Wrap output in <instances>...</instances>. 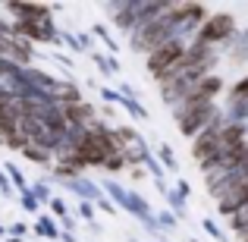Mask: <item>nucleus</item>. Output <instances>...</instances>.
Wrapping results in <instances>:
<instances>
[{
    "mask_svg": "<svg viewBox=\"0 0 248 242\" xmlns=\"http://www.w3.org/2000/svg\"><path fill=\"white\" fill-rule=\"evenodd\" d=\"M239 38H242V41L248 44V25H245V29H239Z\"/></svg>",
    "mask_w": 248,
    "mask_h": 242,
    "instance_id": "nucleus-40",
    "label": "nucleus"
},
{
    "mask_svg": "<svg viewBox=\"0 0 248 242\" xmlns=\"http://www.w3.org/2000/svg\"><path fill=\"white\" fill-rule=\"evenodd\" d=\"M242 97H248V73H242L226 88V101H242Z\"/></svg>",
    "mask_w": 248,
    "mask_h": 242,
    "instance_id": "nucleus-23",
    "label": "nucleus"
},
{
    "mask_svg": "<svg viewBox=\"0 0 248 242\" xmlns=\"http://www.w3.org/2000/svg\"><path fill=\"white\" fill-rule=\"evenodd\" d=\"M223 123H226L223 107H220V104H207L204 110H198V113L186 116V120L179 123V132L186 135L188 142H195L201 132H207V129H214V126H223Z\"/></svg>",
    "mask_w": 248,
    "mask_h": 242,
    "instance_id": "nucleus-4",
    "label": "nucleus"
},
{
    "mask_svg": "<svg viewBox=\"0 0 248 242\" xmlns=\"http://www.w3.org/2000/svg\"><path fill=\"white\" fill-rule=\"evenodd\" d=\"M113 154H123L120 145H116V135H113V126H110L107 120H97L94 126H88V135H85V142L79 148H76V158L82 161L85 170H94L107 163V158H113Z\"/></svg>",
    "mask_w": 248,
    "mask_h": 242,
    "instance_id": "nucleus-1",
    "label": "nucleus"
},
{
    "mask_svg": "<svg viewBox=\"0 0 248 242\" xmlns=\"http://www.w3.org/2000/svg\"><path fill=\"white\" fill-rule=\"evenodd\" d=\"M3 60H10V63H16V66H22V69H29V66H35V44L31 41H25V38H16L13 35L10 41H6V57Z\"/></svg>",
    "mask_w": 248,
    "mask_h": 242,
    "instance_id": "nucleus-7",
    "label": "nucleus"
},
{
    "mask_svg": "<svg viewBox=\"0 0 248 242\" xmlns=\"http://www.w3.org/2000/svg\"><path fill=\"white\" fill-rule=\"evenodd\" d=\"M167 208H170V211H173L179 220H186V217H188V201L182 198L176 189H170V192H167Z\"/></svg>",
    "mask_w": 248,
    "mask_h": 242,
    "instance_id": "nucleus-20",
    "label": "nucleus"
},
{
    "mask_svg": "<svg viewBox=\"0 0 248 242\" xmlns=\"http://www.w3.org/2000/svg\"><path fill=\"white\" fill-rule=\"evenodd\" d=\"M50 182H54V179H35V182H31V192H35V198L41 201V208H47L50 198H54V192H50Z\"/></svg>",
    "mask_w": 248,
    "mask_h": 242,
    "instance_id": "nucleus-24",
    "label": "nucleus"
},
{
    "mask_svg": "<svg viewBox=\"0 0 248 242\" xmlns=\"http://www.w3.org/2000/svg\"><path fill=\"white\" fill-rule=\"evenodd\" d=\"M54 95V101L60 104V107H69V104H79L85 101V95H82V85L73 79V76H60V82H57V88L50 91Z\"/></svg>",
    "mask_w": 248,
    "mask_h": 242,
    "instance_id": "nucleus-9",
    "label": "nucleus"
},
{
    "mask_svg": "<svg viewBox=\"0 0 248 242\" xmlns=\"http://www.w3.org/2000/svg\"><path fill=\"white\" fill-rule=\"evenodd\" d=\"M76 230H79V217H76V214H69V217L60 220V233H76Z\"/></svg>",
    "mask_w": 248,
    "mask_h": 242,
    "instance_id": "nucleus-35",
    "label": "nucleus"
},
{
    "mask_svg": "<svg viewBox=\"0 0 248 242\" xmlns=\"http://www.w3.org/2000/svg\"><path fill=\"white\" fill-rule=\"evenodd\" d=\"M47 211L54 214L57 220H63V217H69V214H73V211H69V205H66V198H57V195H54V198H50Z\"/></svg>",
    "mask_w": 248,
    "mask_h": 242,
    "instance_id": "nucleus-30",
    "label": "nucleus"
},
{
    "mask_svg": "<svg viewBox=\"0 0 248 242\" xmlns=\"http://www.w3.org/2000/svg\"><path fill=\"white\" fill-rule=\"evenodd\" d=\"M173 189H176V192H179V195H182V198H188V195H192V186H188V182H186V179H182V176H176V182H173Z\"/></svg>",
    "mask_w": 248,
    "mask_h": 242,
    "instance_id": "nucleus-36",
    "label": "nucleus"
},
{
    "mask_svg": "<svg viewBox=\"0 0 248 242\" xmlns=\"http://www.w3.org/2000/svg\"><path fill=\"white\" fill-rule=\"evenodd\" d=\"M6 242H25V239H16V236H6Z\"/></svg>",
    "mask_w": 248,
    "mask_h": 242,
    "instance_id": "nucleus-42",
    "label": "nucleus"
},
{
    "mask_svg": "<svg viewBox=\"0 0 248 242\" xmlns=\"http://www.w3.org/2000/svg\"><path fill=\"white\" fill-rule=\"evenodd\" d=\"M223 116H226V123H248V97H242V101H226Z\"/></svg>",
    "mask_w": 248,
    "mask_h": 242,
    "instance_id": "nucleus-14",
    "label": "nucleus"
},
{
    "mask_svg": "<svg viewBox=\"0 0 248 242\" xmlns=\"http://www.w3.org/2000/svg\"><path fill=\"white\" fill-rule=\"evenodd\" d=\"M19 205H22V211L25 214H41V201L35 198V192H31V189H25V192H19Z\"/></svg>",
    "mask_w": 248,
    "mask_h": 242,
    "instance_id": "nucleus-26",
    "label": "nucleus"
},
{
    "mask_svg": "<svg viewBox=\"0 0 248 242\" xmlns=\"http://www.w3.org/2000/svg\"><path fill=\"white\" fill-rule=\"evenodd\" d=\"M226 57H230V63H236V66H245V63H248V44H245L242 38L236 35V41L230 44V50H226Z\"/></svg>",
    "mask_w": 248,
    "mask_h": 242,
    "instance_id": "nucleus-21",
    "label": "nucleus"
},
{
    "mask_svg": "<svg viewBox=\"0 0 248 242\" xmlns=\"http://www.w3.org/2000/svg\"><path fill=\"white\" fill-rule=\"evenodd\" d=\"M22 158L29 163H38V167H50V170H54V151H47V148H41V145H25Z\"/></svg>",
    "mask_w": 248,
    "mask_h": 242,
    "instance_id": "nucleus-13",
    "label": "nucleus"
},
{
    "mask_svg": "<svg viewBox=\"0 0 248 242\" xmlns=\"http://www.w3.org/2000/svg\"><path fill=\"white\" fill-rule=\"evenodd\" d=\"M101 101H104V104H110V107H113V104H120V101H123L120 88H110V85H101Z\"/></svg>",
    "mask_w": 248,
    "mask_h": 242,
    "instance_id": "nucleus-32",
    "label": "nucleus"
},
{
    "mask_svg": "<svg viewBox=\"0 0 248 242\" xmlns=\"http://www.w3.org/2000/svg\"><path fill=\"white\" fill-rule=\"evenodd\" d=\"M201 230H204L214 242H230V230H223V226H220L214 217H204V220H201Z\"/></svg>",
    "mask_w": 248,
    "mask_h": 242,
    "instance_id": "nucleus-22",
    "label": "nucleus"
},
{
    "mask_svg": "<svg viewBox=\"0 0 248 242\" xmlns=\"http://www.w3.org/2000/svg\"><path fill=\"white\" fill-rule=\"evenodd\" d=\"M97 113H104L110 120V116H113V107H110V104H101V107H97Z\"/></svg>",
    "mask_w": 248,
    "mask_h": 242,
    "instance_id": "nucleus-38",
    "label": "nucleus"
},
{
    "mask_svg": "<svg viewBox=\"0 0 248 242\" xmlns=\"http://www.w3.org/2000/svg\"><path fill=\"white\" fill-rule=\"evenodd\" d=\"M188 242H201V239H195V236H192V239H188Z\"/></svg>",
    "mask_w": 248,
    "mask_h": 242,
    "instance_id": "nucleus-43",
    "label": "nucleus"
},
{
    "mask_svg": "<svg viewBox=\"0 0 248 242\" xmlns=\"http://www.w3.org/2000/svg\"><path fill=\"white\" fill-rule=\"evenodd\" d=\"M220 139H223V145H226V148L242 145V142L248 139L245 123H223V129H220Z\"/></svg>",
    "mask_w": 248,
    "mask_h": 242,
    "instance_id": "nucleus-12",
    "label": "nucleus"
},
{
    "mask_svg": "<svg viewBox=\"0 0 248 242\" xmlns=\"http://www.w3.org/2000/svg\"><path fill=\"white\" fill-rule=\"evenodd\" d=\"M120 211H126L129 217L141 220V224H145V220H151L154 214H157V211L151 208V201H148L141 192H135V189H129V192H126V201L120 205Z\"/></svg>",
    "mask_w": 248,
    "mask_h": 242,
    "instance_id": "nucleus-8",
    "label": "nucleus"
},
{
    "mask_svg": "<svg viewBox=\"0 0 248 242\" xmlns=\"http://www.w3.org/2000/svg\"><path fill=\"white\" fill-rule=\"evenodd\" d=\"M35 233H38L41 239L57 242V239H60V220H57L50 211H41V214L35 217Z\"/></svg>",
    "mask_w": 248,
    "mask_h": 242,
    "instance_id": "nucleus-10",
    "label": "nucleus"
},
{
    "mask_svg": "<svg viewBox=\"0 0 248 242\" xmlns=\"http://www.w3.org/2000/svg\"><path fill=\"white\" fill-rule=\"evenodd\" d=\"M245 129H248V123H245Z\"/></svg>",
    "mask_w": 248,
    "mask_h": 242,
    "instance_id": "nucleus-45",
    "label": "nucleus"
},
{
    "mask_svg": "<svg viewBox=\"0 0 248 242\" xmlns=\"http://www.w3.org/2000/svg\"><path fill=\"white\" fill-rule=\"evenodd\" d=\"M60 242H79V236L76 233H60Z\"/></svg>",
    "mask_w": 248,
    "mask_h": 242,
    "instance_id": "nucleus-39",
    "label": "nucleus"
},
{
    "mask_svg": "<svg viewBox=\"0 0 248 242\" xmlns=\"http://www.w3.org/2000/svg\"><path fill=\"white\" fill-rule=\"evenodd\" d=\"M129 179H132V182H145L148 179V170L145 167H132V170H129Z\"/></svg>",
    "mask_w": 248,
    "mask_h": 242,
    "instance_id": "nucleus-37",
    "label": "nucleus"
},
{
    "mask_svg": "<svg viewBox=\"0 0 248 242\" xmlns=\"http://www.w3.org/2000/svg\"><path fill=\"white\" fill-rule=\"evenodd\" d=\"M245 242H248V239H245Z\"/></svg>",
    "mask_w": 248,
    "mask_h": 242,
    "instance_id": "nucleus-46",
    "label": "nucleus"
},
{
    "mask_svg": "<svg viewBox=\"0 0 248 242\" xmlns=\"http://www.w3.org/2000/svg\"><path fill=\"white\" fill-rule=\"evenodd\" d=\"M104 173L116 176V173H129V163L123 154H113V158H107V163H104Z\"/></svg>",
    "mask_w": 248,
    "mask_h": 242,
    "instance_id": "nucleus-29",
    "label": "nucleus"
},
{
    "mask_svg": "<svg viewBox=\"0 0 248 242\" xmlns=\"http://www.w3.org/2000/svg\"><path fill=\"white\" fill-rule=\"evenodd\" d=\"M226 224H230V226H226V230H230V236H236L239 242H245L248 239V208H242V211H239L236 217H230Z\"/></svg>",
    "mask_w": 248,
    "mask_h": 242,
    "instance_id": "nucleus-15",
    "label": "nucleus"
},
{
    "mask_svg": "<svg viewBox=\"0 0 248 242\" xmlns=\"http://www.w3.org/2000/svg\"><path fill=\"white\" fill-rule=\"evenodd\" d=\"M63 44H66L69 50H76V54H82V44H79V35H76V32H63Z\"/></svg>",
    "mask_w": 248,
    "mask_h": 242,
    "instance_id": "nucleus-34",
    "label": "nucleus"
},
{
    "mask_svg": "<svg viewBox=\"0 0 248 242\" xmlns=\"http://www.w3.org/2000/svg\"><path fill=\"white\" fill-rule=\"evenodd\" d=\"M236 35H239V25H236V16H232V13H211L195 38H201L204 44H214V48H220L226 54L230 44L236 41Z\"/></svg>",
    "mask_w": 248,
    "mask_h": 242,
    "instance_id": "nucleus-3",
    "label": "nucleus"
},
{
    "mask_svg": "<svg viewBox=\"0 0 248 242\" xmlns=\"http://www.w3.org/2000/svg\"><path fill=\"white\" fill-rule=\"evenodd\" d=\"M57 186H63L69 195H76V201H91V205H97L101 198H107V192L101 189V182H94L91 176H79V179H66V182H57Z\"/></svg>",
    "mask_w": 248,
    "mask_h": 242,
    "instance_id": "nucleus-6",
    "label": "nucleus"
},
{
    "mask_svg": "<svg viewBox=\"0 0 248 242\" xmlns=\"http://www.w3.org/2000/svg\"><path fill=\"white\" fill-rule=\"evenodd\" d=\"M110 16V25L123 35H132L139 29V16H135V0H113V3H104Z\"/></svg>",
    "mask_w": 248,
    "mask_h": 242,
    "instance_id": "nucleus-5",
    "label": "nucleus"
},
{
    "mask_svg": "<svg viewBox=\"0 0 248 242\" xmlns=\"http://www.w3.org/2000/svg\"><path fill=\"white\" fill-rule=\"evenodd\" d=\"M145 170L154 176V179H164V176H167V170H164V163L157 161V154H151V158L145 161Z\"/></svg>",
    "mask_w": 248,
    "mask_h": 242,
    "instance_id": "nucleus-31",
    "label": "nucleus"
},
{
    "mask_svg": "<svg viewBox=\"0 0 248 242\" xmlns=\"http://www.w3.org/2000/svg\"><path fill=\"white\" fill-rule=\"evenodd\" d=\"M91 38H97V41H104V48H107V54L110 57H116L120 54V44H116V38L107 32V25H101V22H94L91 25Z\"/></svg>",
    "mask_w": 248,
    "mask_h": 242,
    "instance_id": "nucleus-17",
    "label": "nucleus"
},
{
    "mask_svg": "<svg viewBox=\"0 0 248 242\" xmlns=\"http://www.w3.org/2000/svg\"><path fill=\"white\" fill-rule=\"evenodd\" d=\"M154 154H157V161L160 163H164V170H167V173H179V161H176V154H173V148H170V145H157V148H154Z\"/></svg>",
    "mask_w": 248,
    "mask_h": 242,
    "instance_id": "nucleus-19",
    "label": "nucleus"
},
{
    "mask_svg": "<svg viewBox=\"0 0 248 242\" xmlns=\"http://www.w3.org/2000/svg\"><path fill=\"white\" fill-rule=\"evenodd\" d=\"M76 217L85 224H97V208L91 201H76Z\"/></svg>",
    "mask_w": 248,
    "mask_h": 242,
    "instance_id": "nucleus-28",
    "label": "nucleus"
},
{
    "mask_svg": "<svg viewBox=\"0 0 248 242\" xmlns=\"http://www.w3.org/2000/svg\"><path fill=\"white\" fill-rule=\"evenodd\" d=\"M91 63L101 69V76H116V73H120V63H116V57L104 54V50H94V54H91Z\"/></svg>",
    "mask_w": 248,
    "mask_h": 242,
    "instance_id": "nucleus-16",
    "label": "nucleus"
},
{
    "mask_svg": "<svg viewBox=\"0 0 248 242\" xmlns=\"http://www.w3.org/2000/svg\"><path fill=\"white\" fill-rule=\"evenodd\" d=\"M16 101H19V97L13 95V91L6 88L3 82H0V110H10V107H13V104H16Z\"/></svg>",
    "mask_w": 248,
    "mask_h": 242,
    "instance_id": "nucleus-33",
    "label": "nucleus"
},
{
    "mask_svg": "<svg viewBox=\"0 0 248 242\" xmlns=\"http://www.w3.org/2000/svg\"><path fill=\"white\" fill-rule=\"evenodd\" d=\"M160 242H167V239H160Z\"/></svg>",
    "mask_w": 248,
    "mask_h": 242,
    "instance_id": "nucleus-44",
    "label": "nucleus"
},
{
    "mask_svg": "<svg viewBox=\"0 0 248 242\" xmlns=\"http://www.w3.org/2000/svg\"><path fill=\"white\" fill-rule=\"evenodd\" d=\"M157 224H160V230H164V233H173L176 226L182 224V220L176 217V214L170 211V208H160V211H157Z\"/></svg>",
    "mask_w": 248,
    "mask_h": 242,
    "instance_id": "nucleus-27",
    "label": "nucleus"
},
{
    "mask_svg": "<svg viewBox=\"0 0 248 242\" xmlns=\"http://www.w3.org/2000/svg\"><path fill=\"white\" fill-rule=\"evenodd\" d=\"M223 88H226V85H223V76H220V73L207 76V79H201L198 85H195V91H198L201 97H207V101H214V104H217V97L223 95Z\"/></svg>",
    "mask_w": 248,
    "mask_h": 242,
    "instance_id": "nucleus-11",
    "label": "nucleus"
},
{
    "mask_svg": "<svg viewBox=\"0 0 248 242\" xmlns=\"http://www.w3.org/2000/svg\"><path fill=\"white\" fill-rule=\"evenodd\" d=\"M186 50H188V41H182V38H173V41L160 44V48H154L151 54L145 57V69L148 76H151L154 82H167L170 76L179 73L182 60H186Z\"/></svg>",
    "mask_w": 248,
    "mask_h": 242,
    "instance_id": "nucleus-2",
    "label": "nucleus"
},
{
    "mask_svg": "<svg viewBox=\"0 0 248 242\" xmlns=\"http://www.w3.org/2000/svg\"><path fill=\"white\" fill-rule=\"evenodd\" d=\"M120 107L126 110V113L132 116V120H148V110L141 107V101H139V97H123V101H120Z\"/></svg>",
    "mask_w": 248,
    "mask_h": 242,
    "instance_id": "nucleus-25",
    "label": "nucleus"
},
{
    "mask_svg": "<svg viewBox=\"0 0 248 242\" xmlns=\"http://www.w3.org/2000/svg\"><path fill=\"white\" fill-rule=\"evenodd\" d=\"M3 236H10V230H6V226L0 224V239H3Z\"/></svg>",
    "mask_w": 248,
    "mask_h": 242,
    "instance_id": "nucleus-41",
    "label": "nucleus"
},
{
    "mask_svg": "<svg viewBox=\"0 0 248 242\" xmlns=\"http://www.w3.org/2000/svg\"><path fill=\"white\" fill-rule=\"evenodd\" d=\"M3 173L10 176V182H13V189H16V195H19V192H25V189H31V182L25 179V173H22V170H19L13 161H6V163H3Z\"/></svg>",
    "mask_w": 248,
    "mask_h": 242,
    "instance_id": "nucleus-18",
    "label": "nucleus"
}]
</instances>
